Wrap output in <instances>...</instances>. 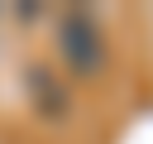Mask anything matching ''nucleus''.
Listing matches in <instances>:
<instances>
[{
    "instance_id": "f257e3e1",
    "label": "nucleus",
    "mask_w": 153,
    "mask_h": 144,
    "mask_svg": "<svg viewBox=\"0 0 153 144\" xmlns=\"http://www.w3.org/2000/svg\"><path fill=\"white\" fill-rule=\"evenodd\" d=\"M57 53L76 77H96L105 67V34L86 5H72L57 14Z\"/></svg>"
},
{
    "instance_id": "f03ea898",
    "label": "nucleus",
    "mask_w": 153,
    "mask_h": 144,
    "mask_svg": "<svg viewBox=\"0 0 153 144\" xmlns=\"http://www.w3.org/2000/svg\"><path fill=\"white\" fill-rule=\"evenodd\" d=\"M24 86H29V101H33V110H38L43 120H67V110H72V96H67V86H62V77H57L53 67L33 62Z\"/></svg>"
}]
</instances>
